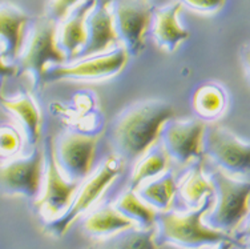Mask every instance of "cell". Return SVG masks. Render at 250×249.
Masks as SVG:
<instances>
[{
	"label": "cell",
	"mask_w": 250,
	"mask_h": 249,
	"mask_svg": "<svg viewBox=\"0 0 250 249\" xmlns=\"http://www.w3.org/2000/svg\"><path fill=\"white\" fill-rule=\"evenodd\" d=\"M180 1L198 12L213 14L221 10L225 5L226 0H180Z\"/></svg>",
	"instance_id": "4316f807"
},
{
	"label": "cell",
	"mask_w": 250,
	"mask_h": 249,
	"mask_svg": "<svg viewBox=\"0 0 250 249\" xmlns=\"http://www.w3.org/2000/svg\"><path fill=\"white\" fill-rule=\"evenodd\" d=\"M137 226L129 217L123 215L113 204H104L92 211L83 223V228L88 235L106 237L123 230Z\"/></svg>",
	"instance_id": "ac0fdd59"
},
{
	"label": "cell",
	"mask_w": 250,
	"mask_h": 249,
	"mask_svg": "<svg viewBox=\"0 0 250 249\" xmlns=\"http://www.w3.org/2000/svg\"><path fill=\"white\" fill-rule=\"evenodd\" d=\"M129 53L124 47L113 48L112 51L96 56L77 59L75 62L49 68L45 80H75V82H101L117 76L128 66Z\"/></svg>",
	"instance_id": "52a82bcc"
},
{
	"label": "cell",
	"mask_w": 250,
	"mask_h": 249,
	"mask_svg": "<svg viewBox=\"0 0 250 249\" xmlns=\"http://www.w3.org/2000/svg\"><path fill=\"white\" fill-rule=\"evenodd\" d=\"M177 189L178 185L176 184L174 175L168 171L159 178L141 184L135 191L157 212H167L170 211Z\"/></svg>",
	"instance_id": "7402d4cb"
},
{
	"label": "cell",
	"mask_w": 250,
	"mask_h": 249,
	"mask_svg": "<svg viewBox=\"0 0 250 249\" xmlns=\"http://www.w3.org/2000/svg\"><path fill=\"white\" fill-rule=\"evenodd\" d=\"M1 106L14 117L24 137V143L36 148L42 135V111L34 96L28 92H20L11 97H3Z\"/></svg>",
	"instance_id": "e0dca14e"
},
{
	"label": "cell",
	"mask_w": 250,
	"mask_h": 249,
	"mask_svg": "<svg viewBox=\"0 0 250 249\" xmlns=\"http://www.w3.org/2000/svg\"><path fill=\"white\" fill-rule=\"evenodd\" d=\"M207 123L201 119H172L161 135V143L170 160L193 165L205 154Z\"/></svg>",
	"instance_id": "9c48e42d"
},
{
	"label": "cell",
	"mask_w": 250,
	"mask_h": 249,
	"mask_svg": "<svg viewBox=\"0 0 250 249\" xmlns=\"http://www.w3.org/2000/svg\"><path fill=\"white\" fill-rule=\"evenodd\" d=\"M113 14L121 47L130 58L141 55L152 28L153 7L146 0H113Z\"/></svg>",
	"instance_id": "30bf717a"
},
{
	"label": "cell",
	"mask_w": 250,
	"mask_h": 249,
	"mask_svg": "<svg viewBox=\"0 0 250 249\" xmlns=\"http://www.w3.org/2000/svg\"><path fill=\"white\" fill-rule=\"evenodd\" d=\"M241 59H242V64L245 68L246 76L250 80V44L245 45L241 51Z\"/></svg>",
	"instance_id": "83f0119b"
},
{
	"label": "cell",
	"mask_w": 250,
	"mask_h": 249,
	"mask_svg": "<svg viewBox=\"0 0 250 249\" xmlns=\"http://www.w3.org/2000/svg\"><path fill=\"white\" fill-rule=\"evenodd\" d=\"M209 176L216 188V202L212 211L205 216V223L231 235L250 215V181L231 176L218 168Z\"/></svg>",
	"instance_id": "277c9868"
},
{
	"label": "cell",
	"mask_w": 250,
	"mask_h": 249,
	"mask_svg": "<svg viewBox=\"0 0 250 249\" xmlns=\"http://www.w3.org/2000/svg\"><path fill=\"white\" fill-rule=\"evenodd\" d=\"M29 16L18 5L3 3L0 11V56L1 60L16 63L27 40Z\"/></svg>",
	"instance_id": "5bb4252c"
},
{
	"label": "cell",
	"mask_w": 250,
	"mask_h": 249,
	"mask_svg": "<svg viewBox=\"0 0 250 249\" xmlns=\"http://www.w3.org/2000/svg\"><path fill=\"white\" fill-rule=\"evenodd\" d=\"M237 244L236 240H228V241H222L220 244H217L213 247V249H231Z\"/></svg>",
	"instance_id": "f1b7e54d"
},
{
	"label": "cell",
	"mask_w": 250,
	"mask_h": 249,
	"mask_svg": "<svg viewBox=\"0 0 250 249\" xmlns=\"http://www.w3.org/2000/svg\"><path fill=\"white\" fill-rule=\"evenodd\" d=\"M248 249H250V241H249V245H248Z\"/></svg>",
	"instance_id": "4dcf8cb0"
},
{
	"label": "cell",
	"mask_w": 250,
	"mask_h": 249,
	"mask_svg": "<svg viewBox=\"0 0 250 249\" xmlns=\"http://www.w3.org/2000/svg\"><path fill=\"white\" fill-rule=\"evenodd\" d=\"M169 160L170 158L163 145L161 147L156 145L148 154H145L135 163V167L132 169V175H130V188L137 189L141 184L168 172Z\"/></svg>",
	"instance_id": "603a6c76"
},
{
	"label": "cell",
	"mask_w": 250,
	"mask_h": 249,
	"mask_svg": "<svg viewBox=\"0 0 250 249\" xmlns=\"http://www.w3.org/2000/svg\"><path fill=\"white\" fill-rule=\"evenodd\" d=\"M87 28V43L77 59L96 56L121 45L116 29L113 0H97L88 16Z\"/></svg>",
	"instance_id": "4fadbf2b"
},
{
	"label": "cell",
	"mask_w": 250,
	"mask_h": 249,
	"mask_svg": "<svg viewBox=\"0 0 250 249\" xmlns=\"http://www.w3.org/2000/svg\"><path fill=\"white\" fill-rule=\"evenodd\" d=\"M192 108L198 119L213 121L224 115L228 107V93L217 83H204L192 95Z\"/></svg>",
	"instance_id": "44dd1931"
},
{
	"label": "cell",
	"mask_w": 250,
	"mask_h": 249,
	"mask_svg": "<svg viewBox=\"0 0 250 249\" xmlns=\"http://www.w3.org/2000/svg\"><path fill=\"white\" fill-rule=\"evenodd\" d=\"M242 237L246 240H249L250 241V215H249V217H248V223H246L245 229L242 230Z\"/></svg>",
	"instance_id": "f546056e"
},
{
	"label": "cell",
	"mask_w": 250,
	"mask_h": 249,
	"mask_svg": "<svg viewBox=\"0 0 250 249\" xmlns=\"http://www.w3.org/2000/svg\"><path fill=\"white\" fill-rule=\"evenodd\" d=\"M58 43V23L49 18L38 19L28 31L23 52L18 60L20 73L31 79L34 90H42L49 68L67 64Z\"/></svg>",
	"instance_id": "3957f363"
},
{
	"label": "cell",
	"mask_w": 250,
	"mask_h": 249,
	"mask_svg": "<svg viewBox=\"0 0 250 249\" xmlns=\"http://www.w3.org/2000/svg\"><path fill=\"white\" fill-rule=\"evenodd\" d=\"M174 119L173 106L165 100L136 103L123 112L113 127V148L125 161H137L157 145L165 125Z\"/></svg>",
	"instance_id": "6da1fadb"
},
{
	"label": "cell",
	"mask_w": 250,
	"mask_h": 249,
	"mask_svg": "<svg viewBox=\"0 0 250 249\" xmlns=\"http://www.w3.org/2000/svg\"><path fill=\"white\" fill-rule=\"evenodd\" d=\"M88 249H91V248H88Z\"/></svg>",
	"instance_id": "1f68e13d"
},
{
	"label": "cell",
	"mask_w": 250,
	"mask_h": 249,
	"mask_svg": "<svg viewBox=\"0 0 250 249\" xmlns=\"http://www.w3.org/2000/svg\"><path fill=\"white\" fill-rule=\"evenodd\" d=\"M115 205L123 215L129 217L140 228H152L157 224L159 212L152 208L148 203H145L139 196V193L132 188L124 192L116 200Z\"/></svg>",
	"instance_id": "cb8c5ba5"
},
{
	"label": "cell",
	"mask_w": 250,
	"mask_h": 249,
	"mask_svg": "<svg viewBox=\"0 0 250 249\" xmlns=\"http://www.w3.org/2000/svg\"><path fill=\"white\" fill-rule=\"evenodd\" d=\"M24 137L18 127L14 125H1V135H0V148L3 160L5 158H15L21 149V143Z\"/></svg>",
	"instance_id": "d4e9b609"
},
{
	"label": "cell",
	"mask_w": 250,
	"mask_h": 249,
	"mask_svg": "<svg viewBox=\"0 0 250 249\" xmlns=\"http://www.w3.org/2000/svg\"><path fill=\"white\" fill-rule=\"evenodd\" d=\"M97 0H85L58 23V43L68 63L75 62L87 43V20Z\"/></svg>",
	"instance_id": "9a60e30c"
},
{
	"label": "cell",
	"mask_w": 250,
	"mask_h": 249,
	"mask_svg": "<svg viewBox=\"0 0 250 249\" xmlns=\"http://www.w3.org/2000/svg\"><path fill=\"white\" fill-rule=\"evenodd\" d=\"M99 136L67 132L55 144L56 160L64 176L71 181L83 182L93 172Z\"/></svg>",
	"instance_id": "7c38bea8"
},
{
	"label": "cell",
	"mask_w": 250,
	"mask_h": 249,
	"mask_svg": "<svg viewBox=\"0 0 250 249\" xmlns=\"http://www.w3.org/2000/svg\"><path fill=\"white\" fill-rule=\"evenodd\" d=\"M178 192L190 209L202 205L208 196L216 195V188L210 176H208L204 171V161L198 160L192 168L184 175L178 182Z\"/></svg>",
	"instance_id": "d6986e66"
},
{
	"label": "cell",
	"mask_w": 250,
	"mask_h": 249,
	"mask_svg": "<svg viewBox=\"0 0 250 249\" xmlns=\"http://www.w3.org/2000/svg\"><path fill=\"white\" fill-rule=\"evenodd\" d=\"M205 155L218 169L231 176L250 173V141L242 140L225 127L212 125L208 128Z\"/></svg>",
	"instance_id": "8fae6325"
},
{
	"label": "cell",
	"mask_w": 250,
	"mask_h": 249,
	"mask_svg": "<svg viewBox=\"0 0 250 249\" xmlns=\"http://www.w3.org/2000/svg\"><path fill=\"white\" fill-rule=\"evenodd\" d=\"M85 0H49L47 4V18L56 23L65 19L71 11Z\"/></svg>",
	"instance_id": "484cf974"
},
{
	"label": "cell",
	"mask_w": 250,
	"mask_h": 249,
	"mask_svg": "<svg viewBox=\"0 0 250 249\" xmlns=\"http://www.w3.org/2000/svg\"><path fill=\"white\" fill-rule=\"evenodd\" d=\"M91 249H161L157 240V226L152 228L135 226L115 235L101 237Z\"/></svg>",
	"instance_id": "ffe728a7"
},
{
	"label": "cell",
	"mask_w": 250,
	"mask_h": 249,
	"mask_svg": "<svg viewBox=\"0 0 250 249\" xmlns=\"http://www.w3.org/2000/svg\"><path fill=\"white\" fill-rule=\"evenodd\" d=\"M124 165L125 160L117 154L104 160L96 171H93L91 176L80 184L69 209L59 219L47 221L44 230L53 237H62L65 235L73 223L80 216L87 213L100 200L106 189L123 173Z\"/></svg>",
	"instance_id": "5b68a950"
},
{
	"label": "cell",
	"mask_w": 250,
	"mask_h": 249,
	"mask_svg": "<svg viewBox=\"0 0 250 249\" xmlns=\"http://www.w3.org/2000/svg\"><path fill=\"white\" fill-rule=\"evenodd\" d=\"M44 154L45 172L43 189L42 195L36 200V208L40 215L45 217V220L51 221L59 219L69 209L82 182L71 181L64 176L56 160L55 144L51 137L47 139V143L44 145Z\"/></svg>",
	"instance_id": "8992f818"
},
{
	"label": "cell",
	"mask_w": 250,
	"mask_h": 249,
	"mask_svg": "<svg viewBox=\"0 0 250 249\" xmlns=\"http://www.w3.org/2000/svg\"><path fill=\"white\" fill-rule=\"evenodd\" d=\"M45 172V154L39 147L27 156L3 160L1 191L7 196H23L38 200L42 195Z\"/></svg>",
	"instance_id": "ba28073f"
},
{
	"label": "cell",
	"mask_w": 250,
	"mask_h": 249,
	"mask_svg": "<svg viewBox=\"0 0 250 249\" xmlns=\"http://www.w3.org/2000/svg\"><path fill=\"white\" fill-rule=\"evenodd\" d=\"M214 196H208L202 205L185 213L159 212L157 216V240L181 249H202L214 247L222 241L234 240L222 230H217L205 223V216L212 211Z\"/></svg>",
	"instance_id": "7a4b0ae2"
},
{
	"label": "cell",
	"mask_w": 250,
	"mask_h": 249,
	"mask_svg": "<svg viewBox=\"0 0 250 249\" xmlns=\"http://www.w3.org/2000/svg\"><path fill=\"white\" fill-rule=\"evenodd\" d=\"M183 3L176 0L161 8H156L152 22V36L154 42L165 52L173 53L177 48L187 42L190 34L183 24L180 23V14Z\"/></svg>",
	"instance_id": "2e32d148"
}]
</instances>
